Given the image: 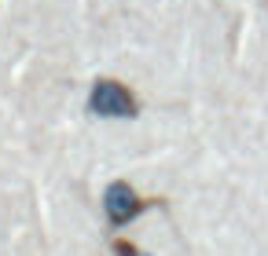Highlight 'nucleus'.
Listing matches in <instances>:
<instances>
[{"label":"nucleus","mask_w":268,"mask_h":256,"mask_svg":"<svg viewBox=\"0 0 268 256\" xmlns=\"http://www.w3.org/2000/svg\"><path fill=\"white\" fill-rule=\"evenodd\" d=\"M88 106H92V113H99V117H136L133 92H129L125 84H118V81H99L96 88H92Z\"/></svg>","instance_id":"f257e3e1"},{"label":"nucleus","mask_w":268,"mask_h":256,"mask_svg":"<svg viewBox=\"0 0 268 256\" xmlns=\"http://www.w3.org/2000/svg\"><path fill=\"white\" fill-rule=\"evenodd\" d=\"M147 205H151V202H143V198L136 194L129 183H122V179L107 187V216H110V223H114V227H125L129 220H136Z\"/></svg>","instance_id":"f03ea898"},{"label":"nucleus","mask_w":268,"mask_h":256,"mask_svg":"<svg viewBox=\"0 0 268 256\" xmlns=\"http://www.w3.org/2000/svg\"><path fill=\"white\" fill-rule=\"evenodd\" d=\"M114 253H118V256H147V253H140L136 245H129V242H122V238L114 242Z\"/></svg>","instance_id":"7ed1b4c3"}]
</instances>
